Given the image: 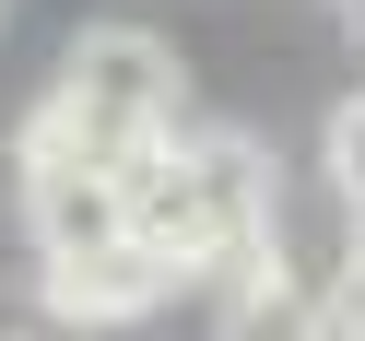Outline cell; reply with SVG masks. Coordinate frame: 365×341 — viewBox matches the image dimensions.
I'll return each instance as SVG.
<instances>
[{
  "mask_svg": "<svg viewBox=\"0 0 365 341\" xmlns=\"http://www.w3.org/2000/svg\"><path fill=\"white\" fill-rule=\"evenodd\" d=\"M24 212H36V247H48V259H71V247L130 236V177L59 153V165H24Z\"/></svg>",
  "mask_w": 365,
  "mask_h": 341,
  "instance_id": "cell-4",
  "label": "cell"
},
{
  "mask_svg": "<svg viewBox=\"0 0 365 341\" xmlns=\"http://www.w3.org/2000/svg\"><path fill=\"white\" fill-rule=\"evenodd\" d=\"M318 318H330V341H365V247L330 271V294H318Z\"/></svg>",
  "mask_w": 365,
  "mask_h": 341,
  "instance_id": "cell-7",
  "label": "cell"
},
{
  "mask_svg": "<svg viewBox=\"0 0 365 341\" xmlns=\"http://www.w3.org/2000/svg\"><path fill=\"white\" fill-rule=\"evenodd\" d=\"M318 165H330V189H341V200H365V95H341V106H330Z\"/></svg>",
  "mask_w": 365,
  "mask_h": 341,
  "instance_id": "cell-6",
  "label": "cell"
},
{
  "mask_svg": "<svg viewBox=\"0 0 365 341\" xmlns=\"http://www.w3.org/2000/svg\"><path fill=\"white\" fill-rule=\"evenodd\" d=\"M271 153L247 130H177L142 177H130V224L165 247L189 283H271Z\"/></svg>",
  "mask_w": 365,
  "mask_h": 341,
  "instance_id": "cell-1",
  "label": "cell"
},
{
  "mask_svg": "<svg viewBox=\"0 0 365 341\" xmlns=\"http://www.w3.org/2000/svg\"><path fill=\"white\" fill-rule=\"evenodd\" d=\"M48 106H59V130H71L83 165L142 177L153 153L177 142V59H165V36H142V24H95V36H71V71H59Z\"/></svg>",
  "mask_w": 365,
  "mask_h": 341,
  "instance_id": "cell-2",
  "label": "cell"
},
{
  "mask_svg": "<svg viewBox=\"0 0 365 341\" xmlns=\"http://www.w3.org/2000/svg\"><path fill=\"white\" fill-rule=\"evenodd\" d=\"M177 283H189V271H177L165 247L130 224V236H106V247L48 259V318H71V330H118V318H153Z\"/></svg>",
  "mask_w": 365,
  "mask_h": 341,
  "instance_id": "cell-3",
  "label": "cell"
},
{
  "mask_svg": "<svg viewBox=\"0 0 365 341\" xmlns=\"http://www.w3.org/2000/svg\"><path fill=\"white\" fill-rule=\"evenodd\" d=\"M354 247H365V200H354Z\"/></svg>",
  "mask_w": 365,
  "mask_h": 341,
  "instance_id": "cell-9",
  "label": "cell"
},
{
  "mask_svg": "<svg viewBox=\"0 0 365 341\" xmlns=\"http://www.w3.org/2000/svg\"><path fill=\"white\" fill-rule=\"evenodd\" d=\"M341 24H354V36H365V0H341Z\"/></svg>",
  "mask_w": 365,
  "mask_h": 341,
  "instance_id": "cell-8",
  "label": "cell"
},
{
  "mask_svg": "<svg viewBox=\"0 0 365 341\" xmlns=\"http://www.w3.org/2000/svg\"><path fill=\"white\" fill-rule=\"evenodd\" d=\"M224 341H330V318H318L307 294L271 271V283H247V294H236V330H224Z\"/></svg>",
  "mask_w": 365,
  "mask_h": 341,
  "instance_id": "cell-5",
  "label": "cell"
}]
</instances>
